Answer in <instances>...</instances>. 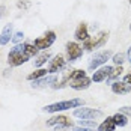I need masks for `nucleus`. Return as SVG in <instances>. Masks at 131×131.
<instances>
[{"label":"nucleus","instance_id":"nucleus-10","mask_svg":"<svg viewBox=\"0 0 131 131\" xmlns=\"http://www.w3.org/2000/svg\"><path fill=\"white\" fill-rule=\"evenodd\" d=\"M65 65H66L65 57H63L62 54H56L51 60H48V68H47V71H48V74H57V72H60V71L65 68Z\"/></svg>","mask_w":131,"mask_h":131},{"label":"nucleus","instance_id":"nucleus-5","mask_svg":"<svg viewBox=\"0 0 131 131\" xmlns=\"http://www.w3.org/2000/svg\"><path fill=\"white\" fill-rule=\"evenodd\" d=\"M72 116H75V118H79V119H92V121H96V119L103 118L104 113L100 108H92V107H83L81 105V107L74 108Z\"/></svg>","mask_w":131,"mask_h":131},{"label":"nucleus","instance_id":"nucleus-2","mask_svg":"<svg viewBox=\"0 0 131 131\" xmlns=\"http://www.w3.org/2000/svg\"><path fill=\"white\" fill-rule=\"evenodd\" d=\"M29 59H30V56L24 50V42H21V44L14 45V48H11V51L8 54V65L11 68H15V66L26 63Z\"/></svg>","mask_w":131,"mask_h":131},{"label":"nucleus","instance_id":"nucleus-24","mask_svg":"<svg viewBox=\"0 0 131 131\" xmlns=\"http://www.w3.org/2000/svg\"><path fill=\"white\" fill-rule=\"evenodd\" d=\"M30 6H32L30 0H17V8L21 9V11H27Z\"/></svg>","mask_w":131,"mask_h":131},{"label":"nucleus","instance_id":"nucleus-17","mask_svg":"<svg viewBox=\"0 0 131 131\" xmlns=\"http://www.w3.org/2000/svg\"><path fill=\"white\" fill-rule=\"evenodd\" d=\"M50 59H51L50 51H42L41 54H38L36 59L33 60V65H35V68H42V65H45L47 60H50Z\"/></svg>","mask_w":131,"mask_h":131},{"label":"nucleus","instance_id":"nucleus-27","mask_svg":"<svg viewBox=\"0 0 131 131\" xmlns=\"http://www.w3.org/2000/svg\"><path fill=\"white\" fill-rule=\"evenodd\" d=\"M72 131H95V128H88V127H72Z\"/></svg>","mask_w":131,"mask_h":131},{"label":"nucleus","instance_id":"nucleus-31","mask_svg":"<svg viewBox=\"0 0 131 131\" xmlns=\"http://www.w3.org/2000/svg\"><path fill=\"white\" fill-rule=\"evenodd\" d=\"M130 30H131V24H130Z\"/></svg>","mask_w":131,"mask_h":131},{"label":"nucleus","instance_id":"nucleus-25","mask_svg":"<svg viewBox=\"0 0 131 131\" xmlns=\"http://www.w3.org/2000/svg\"><path fill=\"white\" fill-rule=\"evenodd\" d=\"M23 39H24V33H23V32H15L11 42H12L14 45H17V44H21Z\"/></svg>","mask_w":131,"mask_h":131},{"label":"nucleus","instance_id":"nucleus-6","mask_svg":"<svg viewBox=\"0 0 131 131\" xmlns=\"http://www.w3.org/2000/svg\"><path fill=\"white\" fill-rule=\"evenodd\" d=\"M113 56V51L112 50H103V51H96L89 60V69L91 71H95L98 69L100 66H103L107 63V60H110Z\"/></svg>","mask_w":131,"mask_h":131},{"label":"nucleus","instance_id":"nucleus-30","mask_svg":"<svg viewBox=\"0 0 131 131\" xmlns=\"http://www.w3.org/2000/svg\"><path fill=\"white\" fill-rule=\"evenodd\" d=\"M128 2H130V5H131V0H128Z\"/></svg>","mask_w":131,"mask_h":131},{"label":"nucleus","instance_id":"nucleus-12","mask_svg":"<svg viewBox=\"0 0 131 131\" xmlns=\"http://www.w3.org/2000/svg\"><path fill=\"white\" fill-rule=\"evenodd\" d=\"M56 125H63L66 128L74 127L71 118H68L65 115H56V116H53V118H50L47 121V127H56Z\"/></svg>","mask_w":131,"mask_h":131},{"label":"nucleus","instance_id":"nucleus-20","mask_svg":"<svg viewBox=\"0 0 131 131\" xmlns=\"http://www.w3.org/2000/svg\"><path fill=\"white\" fill-rule=\"evenodd\" d=\"M48 74V71H47V68H36L33 72H30L29 75H27V80L29 81H33V80H38L41 77H44V75H47Z\"/></svg>","mask_w":131,"mask_h":131},{"label":"nucleus","instance_id":"nucleus-8","mask_svg":"<svg viewBox=\"0 0 131 131\" xmlns=\"http://www.w3.org/2000/svg\"><path fill=\"white\" fill-rule=\"evenodd\" d=\"M54 41H56V32L54 30H48L42 36L36 38V39L33 41V44H35V47L39 51H47L53 44H54Z\"/></svg>","mask_w":131,"mask_h":131},{"label":"nucleus","instance_id":"nucleus-32","mask_svg":"<svg viewBox=\"0 0 131 131\" xmlns=\"http://www.w3.org/2000/svg\"><path fill=\"white\" fill-rule=\"evenodd\" d=\"M130 74H131V71H130Z\"/></svg>","mask_w":131,"mask_h":131},{"label":"nucleus","instance_id":"nucleus-29","mask_svg":"<svg viewBox=\"0 0 131 131\" xmlns=\"http://www.w3.org/2000/svg\"><path fill=\"white\" fill-rule=\"evenodd\" d=\"M5 14H6V6H5V5H2V6H0V18H3V17H5Z\"/></svg>","mask_w":131,"mask_h":131},{"label":"nucleus","instance_id":"nucleus-15","mask_svg":"<svg viewBox=\"0 0 131 131\" xmlns=\"http://www.w3.org/2000/svg\"><path fill=\"white\" fill-rule=\"evenodd\" d=\"M112 92L113 93H116V95H127V93H131V86L130 84H127L125 81H113L112 84Z\"/></svg>","mask_w":131,"mask_h":131},{"label":"nucleus","instance_id":"nucleus-3","mask_svg":"<svg viewBox=\"0 0 131 131\" xmlns=\"http://www.w3.org/2000/svg\"><path fill=\"white\" fill-rule=\"evenodd\" d=\"M91 83H92V79H89L86 75L84 69H74L68 86H71L75 91H84V89H88L91 86Z\"/></svg>","mask_w":131,"mask_h":131},{"label":"nucleus","instance_id":"nucleus-22","mask_svg":"<svg viewBox=\"0 0 131 131\" xmlns=\"http://www.w3.org/2000/svg\"><path fill=\"white\" fill-rule=\"evenodd\" d=\"M24 50H26V53L30 57H36V56L39 54V50L35 47L33 42H24Z\"/></svg>","mask_w":131,"mask_h":131},{"label":"nucleus","instance_id":"nucleus-14","mask_svg":"<svg viewBox=\"0 0 131 131\" xmlns=\"http://www.w3.org/2000/svg\"><path fill=\"white\" fill-rule=\"evenodd\" d=\"M91 35H89V27L86 23H80L77 29H75V32H74V38L77 42H84V41L88 39Z\"/></svg>","mask_w":131,"mask_h":131},{"label":"nucleus","instance_id":"nucleus-16","mask_svg":"<svg viewBox=\"0 0 131 131\" xmlns=\"http://www.w3.org/2000/svg\"><path fill=\"white\" fill-rule=\"evenodd\" d=\"M96 130L98 131H115L116 130V124H115V121H113L112 116H108L105 121H103V122L98 125Z\"/></svg>","mask_w":131,"mask_h":131},{"label":"nucleus","instance_id":"nucleus-26","mask_svg":"<svg viewBox=\"0 0 131 131\" xmlns=\"http://www.w3.org/2000/svg\"><path fill=\"white\" fill-rule=\"evenodd\" d=\"M119 112H121V113H124L125 116L131 118V105H124V107H121V108H119Z\"/></svg>","mask_w":131,"mask_h":131},{"label":"nucleus","instance_id":"nucleus-21","mask_svg":"<svg viewBox=\"0 0 131 131\" xmlns=\"http://www.w3.org/2000/svg\"><path fill=\"white\" fill-rule=\"evenodd\" d=\"M110 60L113 62L115 66H121V65H124V62L127 60V54H125V53H116V54L112 56Z\"/></svg>","mask_w":131,"mask_h":131},{"label":"nucleus","instance_id":"nucleus-13","mask_svg":"<svg viewBox=\"0 0 131 131\" xmlns=\"http://www.w3.org/2000/svg\"><path fill=\"white\" fill-rule=\"evenodd\" d=\"M14 24L12 23H8L5 24V27L2 29L0 32V45H6L12 41V36H14Z\"/></svg>","mask_w":131,"mask_h":131},{"label":"nucleus","instance_id":"nucleus-1","mask_svg":"<svg viewBox=\"0 0 131 131\" xmlns=\"http://www.w3.org/2000/svg\"><path fill=\"white\" fill-rule=\"evenodd\" d=\"M84 104V101L81 98H71V100H65V101H57L42 107V112L47 113H59V112H65V110H71V108H77Z\"/></svg>","mask_w":131,"mask_h":131},{"label":"nucleus","instance_id":"nucleus-19","mask_svg":"<svg viewBox=\"0 0 131 131\" xmlns=\"http://www.w3.org/2000/svg\"><path fill=\"white\" fill-rule=\"evenodd\" d=\"M112 118H113V121H115L116 127H121V128H122V127H127V125H128V119H130V118H128V116H125V115H124V113H121V112L115 113Z\"/></svg>","mask_w":131,"mask_h":131},{"label":"nucleus","instance_id":"nucleus-11","mask_svg":"<svg viewBox=\"0 0 131 131\" xmlns=\"http://www.w3.org/2000/svg\"><path fill=\"white\" fill-rule=\"evenodd\" d=\"M112 69H113V66H110V65L100 66V68H98V69H95V72L92 74V81H95V83L105 81V80L108 79V75H110Z\"/></svg>","mask_w":131,"mask_h":131},{"label":"nucleus","instance_id":"nucleus-7","mask_svg":"<svg viewBox=\"0 0 131 131\" xmlns=\"http://www.w3.org/2000/svg\"><path fill=\"white\" fill-rule=\"evenodd\" d=\"M83 47L80 45L77 41H69V42H66L65 45V53H66V62H69V63H72V62H75V60H79L80 57L83 56Z\"/></svg>","mask_w":131,"mask_h":131},{"label":"nucleus","instance_id":"nucleus-18","mask_svg":"<svg viewBox=\"0 0 131 131\" xmlns=\"http://www.w3.org/2000/svg\"><path fill=\"white\" fill-rule=\"evenodd\" d=\"M122 72H124V68H122V65H121V66H113V69H112V72H110L108 79L105 80V81H107V84H112L113 81H116V80L122 75Z\"/></svg>","mask_w":131,"mask_h":131},{"label":"nucleus","instance_id":"nucleus-23","mask_svg":"<svg viewBox=\"0 0 131 131\" xmlns=\"http://www.w3.org/2000/svg\"><path fill=\"white\" fill-rule=\"evenodd\" d=\"M77 125L80 127H88V128H98V124H96V121H92V119H80L77 121Z\"/></svg>","mask_w":131,"mask_h":131},{"label":"nucleus","instance_id":"nucleus-4","mask_svg":"<svg viewBox=\"0 0 131 131\" xmlns=\"http://www.w3.org/2000/svg\"><path fill=\"white\" fill-rule=\"evenodd\" d=\"M107 41H108V32L101 30V32H98L95 36H89L88 39L83 42L81 47H83L84 51H93V50H96V48L104 47L105 44H107Z\"/></svg>","mask_w":131,"mask_h":131},{"label":"nucleus","instance_id":"nucleus-9","mask_svg":"<svg viewBox=\"0 0 131 131\" xmlns=\"http://www.w3.org/2000/svg\"><path fill=\"white\" fill-rule=\"evenodd\" d=\"M57 77H56V74H47V75H44V77H41L38 80H33V81H30L32 84V88L33 89H47V88H53L56 83H57Z\"/></svg>","mask_w":131,"mask_h":131},{"label":"nucleus","instance_id":"nucleus-28","mask_svg":"<svg viewBox=\"0 0 131 131\" xmlns=\"http://www.w3.org/2000/svg\"><path fill=\"white\" fill-rule=\"evenodd\" d=\"M122 81H125L127 84H130V86H131V74H130V72H128L127 75H124V80H122Z\"/></svg>","mask_w":131,"mask_h":131}]
</instances>
